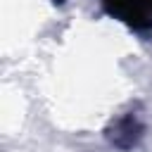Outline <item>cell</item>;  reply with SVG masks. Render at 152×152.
<instances>
[{
	"instance_id": "2",
	"label": "cell",
	"mask_w": 152,
	"mask_h": 152,
	"mask_svg": "<svg viewBox=\"0 0 152 152\" xmlns=\"http://www.w3.org/2000/svg\"><path fill=\"white\" fill-rule=\"evenodd\" d=\"M140 124H138V119L133 116V114H128L126 119H121L116 126H114V133L109 135L112 138V142L114 145H119V147H131V145H135V140L140 138Z\"/></svg>"
},
{
	"instance_id": "1",
	"label": "cell",
	"mask_w": 152,
	"mask_h": 152,
	"mask_svg": "<svg viewBox=\"0 0 152 152\" xmlns=\"http://www.w3.org/2000/svg\"><path fill=\"white\" fill-rule=\"evenodd\" d=\"M104 12L126 21L131 28H152V0H104Z\"/></svg>"
}]
</instances>
